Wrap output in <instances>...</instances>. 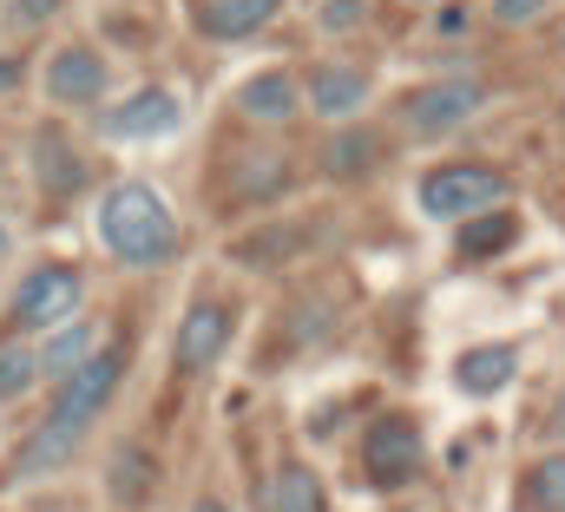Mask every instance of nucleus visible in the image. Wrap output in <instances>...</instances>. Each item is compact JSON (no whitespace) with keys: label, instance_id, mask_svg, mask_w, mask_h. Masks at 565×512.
I'll return each instance as SVG.
<instances>
[{"label":"nucleus","instance_id":"20e7f679","mask_svg":"<svg viewBox=\"0 0 565 512\" xmlns=\"http://www.w3.org/2000/svg\"><path fill=\"white\" fill-rule=\"evenodd\" d=\"M493 204H507V171H487V164H440L422 178V211L427 217H487Z\"/></svg>","mask_w":565,"mask_h":512},{"label":"nucleus","instance_id":"6ab92c4d","mask_svg":"<svg viewBox=\"0 0 565 512\" xmlns=\"http://www.w3.org/2000/svg\"><path fill=\"white\" fill-rule=\"evenodd\" d=\"M375 131H342V138H329V151H322V171L329 178H362L369 164H375Z\"/></svg>","mask_w":565,"mask_h":512},{"label":"nucleus","instance_id":"6e6552de","mask_svg":"<svg viewBox=\"0 0 565 512\" xmlns=\"http://www.w3.org/2000/svg\"><path fill=\"white\" fill-rule=\"evenodd\" d=\"M178 126H184V106L164 86H145L126 106L106 113V138H164V131H178Z\"/></svg>","mask_w":565,"mask_h":512},{"label":"nucleus","instance_id":"39448f33","mask_svg":"<svg viewBox=\"0 0 565 512\" xmlns=\"http://www.w3.org/2000/svg\"><path fill=\"white\" fill-rule=\"evenodd\" d=\"M480 106H487L480 79H440V86H422L402 99V126L422 131V138H440V131H460Z\"/></svg>","mask_w":565,"mask_h":512},{"label":"nucleus","instance_id":"4be33fe9","mask_svg":"<svg viewBox=\"0 0 565 512\" xmlns=\"http://www.w3.org/2000/svg\"><path fill=\"white\" fill-rule=\"evenodd\" d=\"M53 13H60V0H13V7H7L13 26H46Z\"/></svg>","mask_w":565,"mask_h":512},{"label":"nucleus","instance_id":"2eb2a0df","mask_svg":"<svg viewBox=\"0 0 565 512\" xmlns=\"http://www.w3.org/2000/svg\"><path fill=\"white\" fill-rule=\"evenodd\" d=\"M513 369H520V355L500 342V349H467L460 362H454V382L467 387V394H500V387L513 382Z\"/></svg>","mask_w":565,"mask_h":512},{"label":"nucleus","instance_id":"9d476101","mask_svg":"<svg viewBox=\"0 0 565 512\" xmlns=\"http://www.w3.org/2000/svg\"><path fill=\"white\" fill-rule=\"evenodd\" d=\"M33 178H40L53 198L86 191V158H79V145H66L60 126H40V138H33Z\"/></svg>","mask_w":565,"mask_h":512},{"label":"nucleus","instance_id":"1a4fd4ad","mask_svg":"<svg viewBox=\"0 0 565 512\" xmlns=\"http://www.w3.org/2000/svg\"><path fill=\"white\" fill-rule=\"evenodd\" d=\"M99 93H106V60H99L93 46L53 53V66H46V99H53V106H93Z\"/></svg>","mask_w":565,"mask_h":512},{"label":"nucleus","instance_id":"cd10ccee","mask_svg":"<svg viewBox=\"0 0 565 512\" xmlns=\"http://www.w3.org/2000/svg\"><path fill=\"white\" fill-rule=\"evenodd\" d=\"M559 46H565V33H559Z\"/></svg>","mask_w":565,"mask_h":512},{"label":"nucleus","instance_id":"7ed1b4c3","mask_svg":"<svg viewBox=\"0 0 565 512\" xmlns=\"http://www.w3.org/2000/svg\"><path fill=\"white\" fill-rule=\"evenodd\" d=\"M79 296H86V276L73 263H40V269L20 276V289H13L7 309H13V329L53 335V329H66L79 316Z\"/></svg>","mask_w":565,"mask_h":512},{"label":"nucleus","instance_id":"0eeeda50","mask_svg":"<svg viewBox=\"0 0 565 512\" xmlns=\"http://www.w3.org/2000/svg\"><path fill=\"white\" fill-rule=\"evenodd\" d=\"M231 349V309L224 302H191L184 316H178V335H171V362L184 369V375H204L217 355Z\"/></svg>","mask_w":565,"mask_h":512},{"label":"nucleus","instance_id":"423d86ee","mask_svg":"<svg viewBox=\"0 0 565 512\" xmlns=\"http://www.w3.org/2000/svg\"><path fill=\"white\" fill-rule=\"evenodd\" d=\"M362 460H369V480H375V487H408V480L422 473V460H427L422 427H415L408 414H382V420L369 427Z\"/></svg>","mask_w":565,"mask_h":512},{"label":"nucleus","instance_id":"f3484780","mask_svg":"<svg viewBox=\"0 0 565 512\" xmlns=\"http://www.w3.org/2000/svg\"><path fill=\"white\" fill-rule=\"evenodd\" d=\"M520 512H565V454H540V460L526 467Z\"/></svg>","mask_w":565,"mask_h":512},{"label":"nucleus","instance_id":"412c9836","mask_svg":"<svg viewBox=\"0 0 565 512\" xmlns=\"http://www.w3.org/2000/svg\"><path fill=\"white\" fill-rule=\"evenodd\" d=\"M33 382H40V369H33V349H20V342H7V349H0V401H13V394H26Z\"/></svg>","mask_w":565,"mask_h":512},{"label":"nucleus","instance_id":"dca6fc26","mask_svg":"<svg viewBox=\"0 0 565 512\" xmlns=\"http://www.w3.org/2000/svg\"><path fill=\"white\" fill-rule=\"evenodd\" d=\"M86 355H93V329L73 316L66 329H53V342H46V349H33V369H40L46 382H66V375H73Z\"/></svg>","mask_w":565,"mask_h":512},{"label":"nucleus","instance_id":"4468645a","mask_svg":"<svg viewBox=\"0 0 565 512\" xmlns=\"http://www.w3.org/2000/svg\"><path fill=\"white\" fill-rule=\"evenodd\" d=\"M257 506L264 512H322V487H316V473L309 467H277L264 487H257Z\"/></svg>","mask_w":565,"mask_h":512},{"label":"nucleus","instance_id":"f257e3e1","mask_svg":"<svg viewBox=\"0 0 565 512\" xmlns=\"http://www.w3.org/2000/svg\"><path fill=\"white\" fill-rule=\"evenodd\" d=\"M119 375H126V349H93V355L60 382L53 407H46V420L20 440L13 473H7V480H46V473H60V467L73 460V447L86 440V427L99 420V407L113 401Z\"/></svg>","mask_w":565,"mask_h":512},{"label":"nucleus","instance_id":"5701e85b","mask_svg":"<svg viewBox=\"0 0 565 512\" xmlns=\"http://www.w3.org/2000/svg\"><path fill=\"white\" fill-rule=\"evenodd\" d=\"M540 7H546V0H493V13H500L507 26H526V20H533Z\"/></svg>","mask_w":565,"mask_h":512},{"label":"nucleus","instance_id":"bb28decb","mask_svg":"<svg viewBox=\"0 0 565 512\" xmlns=\"http://www.w3.org/2000/svg\"><path fill=\"white\" fill-rule=\"evenodd\" d=\"M553 427H559V434H565V394H559V407H553Z\"/></svg>","mask_w":565,"mask_h":512},{"label":"nucleus","instance_id":"b1692460","mask_svg":"<svg viewBox=\"0 0 565 512\" xmlns=\"http://www.w3.org/2000/svg\"><path fill=\"white\" fill-rule=\"evenodd\" d=\"M362 20V0H329L322 7V26H355Z\"/></svg>","mask_w":565,"mask_h":512},{"label":"nucleus","instance_id":"f8f14e48","mask_svg":"<svg viewBox=\"0 0 565 512\" xmlns=\"http://www.w3.org/2000/svg\"><path fill=\"white\" fill-rule=\"evenodd\" d=\"M277 7L282 0H204V7H198V26H204L211 40H244V33H257V26H270Z\"/></svg>","mask_w":565,"mask_h":512},{"label":"nucleus","instance_id":"f03ea898","mask_svg":"<svg viewBox=\"0 0 565 512\" xmlns=\"http://www.w3.org/2000/svg\"><path fill=\"white\" fill-rule=\"evenodd\" d=\"M99 244L132 269H158L178 256L184 237H178V217L164 211V198L151 184H113L99 198Z\"/></svg>","mask_w":565,"mask_h":512},{"label":"nucleus","instance_id":"ddd939ff","mask_svg":"<svg viewBox=\"0 0 565 512\" xmlns=\"http://www.w3.org/2000/svg\"><path fill=\"white\" fill-rule=\"evenodd\" d=\"M237 113H244L250 126H282V119L296 113V79H289V73H257V79H244V86H237Z\"/></svg>","mask_w":565,"mask_h":512},{"label":"nucleus","instance_id":"a878e982","mask_svg":"<svg viewBox=\"0 0 565 512\" xmlns=\"http://www.w3.org/2000/svg\"><path fill=\"white\" fill-rule=\"evenodd\" d=\"M191 512H224V500H198Z\"/></svg>","mask_w":565,"mask_h":512},{"label":"nucleus","instance_id":"aec40b11","mask_svg":"<svg viewBox=\"0 0 565 512\" xmlns=\"http://www.w3.org/2000/svg\"><path fill=\"white\" fill-rule=\"evenodd\" d=\"M113 493H119V500H145V493H151V460H145L139 447L113 454Z\"/></svg>","mask_w":565,"mask_h":512},{"label":"nucleus","instance_id":"9b49d317","mask_svg":"<svg viewBox=\"0 0 565 512\" xmlns=\"http://www.w3.org/2000/svg\"><path fill=\"white\" fill-rule=\"evenodd\" d=\"M309 106L322 119H355L369 106V73L362 66H316L309 73Z\"/></svg>","mask_w":565,"mask_h":512},{"label":"nucleus","instance_id":"393cba45","mask_svg":"<svg viewBox=\"0 0 565 512\" xmlns=\"http://www.w3.org/2000/svg\"><path fill=\"white\" fill-rule=\"evenodd\" d=\"M20 86V60H0V93H13Z\"/></svg>","mask_w":565,"mask_h":512},{"label":"nucleus","instance_id":"a211bd4d","mask_svg":"<svg viewBox=\"0 0 565 512\" xmlns=\"http://www.w3.org/2000/svg\"><path fill=\"white\" fill-rule=\"evenodd\" d=\"M520 237V217L513 211H487V217H467V231H460V263H473V256H493V250H507Z\"/></svg>","mask_w":565,"mask_h":512}]
</instances>
